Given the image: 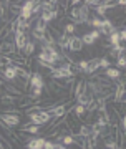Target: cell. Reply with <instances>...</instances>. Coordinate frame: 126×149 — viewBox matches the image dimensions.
Listing matches in <instances>:
<instances>
[{
	"instance_id": "1",
	"label": "cell",
	"mask_w": 126,
	"mask_h": 149,
	"mask_svg": "<svg viewBox=\"0 0 126 149\" xmlns=\"http://www.w3.org/2000/svg\"><path fill=\"white\" fill-rule=\"evenodd\" d=\"M28 109L32 111H27V116L30 119V124H35V126H47L50 121H53L52 114L45 109H42L40 106H30Z\"/></svg>"
},
{
	"instance_id": "2",
	"label": "cell",
	"mask_w": 126,
	"mask_h": 149,
	"mask_svg": "<svg viewBox=\"0 0 126 149\" xmlns=\"http://www.w3.org/2000/svg\"><path fill=\"white\" fill-rule=\"evenodd\" d=\"M90 7H86L85 3H81V5L78 7H71V10L68 12V17L70 20H71V23H73L75 27L76 25H85L86 23V20L90 18Z\"/></svg>"
},
{
	"instance_id": "3",
	"label": "cell",
	"mask_w": 126,
	"mask_h": 149,
	"mask_svg": "<svg viewBox=\"0 0 126 149\" xmlns=\"http://www.w3.org/2000/svg\"><path fill=\"white\" fill-rule=\"evenodd\" d=\"M73 63H65L58 68H53L50 70V74H52L53 80H68V78H75V73H73Z\"/></svg>"
},
{
	"instance_id": "4",
	"label": "cell",
	"mask_w": 126,
	"mask_h": 149,
	"mask_svg": "<svg viewBox=\"0 0 126 149\" xmlns=\"http://www.w3.org/2000/svg\"><path fill=\"white\" fill-rule=\"evenodd\" d=\"M0 123L7 128H13V126L20 124V116L15 114V113H2L0 114Z\"/></svg>"
},
{
	"instance_id": "5",
	"label": "cell",
	"mask_w": 126,
	"mask_h": 149,
	"mask_svg": "<svg viewBox=\"0 0 126 149\" xmlns=\"http://www.w3.org/2000/svg\"><path fill=\"white\" fill-rule=\"evenodd\" d=\"M28 35H27L25 32H17L13 33V45H15V50H18V52H23V48H25V45L28 43Z\"/></svg>"
},
{
	"instance_id": "6",
	"label": "cell",
	"mask_w": 126,
	"mask_h": 149,
	"mask_svg": "<svg viewBox=\"0 0 126 149\" xmlns=\"http://www.w3.org/2000/svg\"><path fill=\"white\" fill-rule=\"evenodd\" d=\"M28 86H30V88H42V90H45V80H43V74L40 73V71L30 73Z\"/></svg>"
},
{
	"instance_id": "7",
	"label": "cell",
	"mask_w": 126,
	"mask_h": 149,
	"mask_svg": "<svg viewBox=\"0 0 126 149\" xmlns=\"http://www.w3.org/2000/svg\"><path fill=\"white\" fill-rule=\"evenodd\" d=\"M45 111H48L50 114H52L53 119H57L58 121V118H63L66 113H68V109H66V104H53V106H50L48 109H45Z\"/></svg>"
},
{
	"instance_id": "8",
	"label": "cell",
	"mask_w": 126,
	"mask_h": 149,
	"mask_svg": "<svg viewBox=\"0 0 126 149\" xmlns=\"http://www.w3.org/2000/svg\"><path fill=\"white\" fill-rule=\"evenodd\" d=\"M83 42H81V37H76V35H71L70 37V42H68V52L71 53H78L83 50Z\"/></svg>"
},
{
	"instance_id": "9",
	"label": "cell",
	"mask_w": 126,
	"mask_h": 149,
	"mask_svg": "<svg viewBox=\"0 0 126 149\" xmlns=\"http://www.w3.org/2000/svg\"><path fill=\"white\" fill-rule=\"evenodd\" d=\"M0 73H2V76H4L7 81H15L17 80V66L15 65H7V66H4V68L0 70Z\"/></svg>"
},
{
	"instance_id": "10",
	"label": "cell",
	"mask_w": 126,
	"mask_h": 149,
	"mask_svg": "<svg viewBox=\"0 0 126 149\" xmlns=\"http://www.w3.org/2000/svg\"><path fill=\"white\" fill-rule=\"evenodd\" d=\"M116 28H115V23L106 17V18H103V22H101V27H100V35H106V37H110L111 33L115 32Z\"/></svg>"
},
{
	"instance_id": "11",
	"label": "cell",
	"mask_w": 126,
	"mask_h": 149,
	"mask_svg": "<svg viewBox=\"0 0 126 149\" xmlns=\"http://www.w3.org/2000/svg\"><path fill=\"white\" fill-rule=\"evenodd\" d=\"M101 38V35H100V32L98 30H91L90 33H85L83 37H81V42H83V45H94V43L98 42Z\"/></svg>"
},
{
	"instance_id": "12",
	"label": "cell",
	"mask_w": 126,
	"mask_h": 149,
	"mask_svg": "<svg viewBox=\"0 0 126 149\" xmlns=\"http://www.w3.org/2000/svg\"><path fill=\"white\" fill-rule=\"evenodd\" d=\"M116 103H125V81H118L116 83V91L113 93Z\"/></svg>"
},
{
	"instance_id": "13",
	"label": "cell",
	"mask_w": 126,
	"mask_h": 149,
	"mask_svg": "<svg viewBox=\"0 0 126 149\" xmlns=\"http://www.w3.org/2000/svg\"><path fill=\"white\" fill-rule=\"evenodd\" d=\"M96 70H100V56H94V58L90 60L85 74H93V73H96Z\"/></svg>"
},
{
	"instance_id": "14",
	"label": "cell",
	"mask_w": 126,
	"mask_h": 149,
	"mask_svg": "<svg viewBox=\"0 0 126 149\" xmlns=\"http://www.w3.org/2000/svg\"><path fill=\"white\" fill-rule=\"evenodd\" d=\"M45 146V138H32L27 143V149H43Z\"/></svg>"
},
{
	"instance_id": "15",
	"label": "cell",
	"mask_w": 126,
	"mask_h": 149,
	"mask_svg": "<svg viewBox=\"0 0 126 149\" xmlns=\"http://www.w3.org/2000/svg\"><path fill=\"white\" fill-rule=\"evenodd\" d=\"M17 101H18V98L8 95V93H4V95L0 96V103H2V104H7V106H12V104H15Z\"/></svg>"
},
{
	"instance_id": "16",
	"label": "cell",
	"mask_w": 126,
	"mask_h": 149,
	"mask_svg": "<svg viewBox=\"0 0 126 149\" xmlns=\"http://www.w3.org/2000/svg\"><path fill=\"white\" fill-rule=\"evenodd\" d=\"M110 56H111V58H120V56H125V47H123V45L111 47L110 48Z\"/></svg>"
},
{
	"instance_id": "17",
	"label": "cell",
	"mask_w": 126,
	"mask_h": 149,
	"mask_svg": "<svg viewBox=\"0 0 126 149\" xmlns=\"http://www.w3.org/2000/svg\"><path fill=\"white\" fill-rule=\"evenodd\" d=\"M105 76L110 78V80H118V78H121V71L118 68H106L105 70Z\"/></svg>"
},
{
	"instance_id": "18",
	"label": "cell",
	"mask_w": 126,
	"mask_h": 149,
	"mask_svg": "<svg viewBox=\"0 0 126 149\" xmlns=\"http://www.w3.org/2000/svg\"><path fill=\"white\" fill-rule=\"evenodd\" d=\"M70 111H73L76 118H83V116H86V108L81 106V104H75V106L71 108Z\"/></svg>"
},
{
	"instance_id": "19",
	"label": "cell",
	"mask_w": 126,
	"mask_h": 149,
	"mask_svg": "<svg viewBox=\"0 0 126 149\" xmlns=\"http://www.w3.org/2000/svg\"><path fill=\"white\" fill-rule=\"evenodd\" d=\"M40 129H42V126L27 124V126H23V128H22V131H23V133H28V134H38V133H40Z\"/></svg>"
},
{
	"instance_id": "20",
	"label": "cell",
	"mask_w": 126,
	"mask_h": 149,
	"mask_svg": "<svg viewBox=\"0 0 126 149\" xmlns=\"http://www.w3.org/2000/svg\"><path fill=\"white\" fill-rule=\"evenodd\" d=\"M33 52H35V42H33V40H28V43H27L25 48H23V53H25L27 56H30Z\"/></svg>"
},
{
	"instance_id": "21",
	"label": "cell",
	"mask_w": 126,
	"mask_h": 149,
	"mask_svg": "<svg viewBox=\"0 0 126 149\" xmlns=\"http://www.w3.org/2000/svg\"><path fill=\"white\" fill-rule=\"evenodd\" d=\"M75 30H76V27H75L73 23H66V25L63 27V33H65V35H68V37H71V35H73Z\"/></svg>"
},
{
	"instance_id": "22",
	"label": "cell",
	"mask_w": 126,
	"mask_h": 149,
	"mask_svg": "<svg viewBox=\"0 0 126 149\" xmlns=\"http://www.w3.org/2000/svg\"><path fill=\"white\" fill-rule=\"evenodd\" d=\"M116 66L120 68V71L123 68H126V58L125 56H120V58H116Z\"/></svg>"
},
{
	"instance_id": "23",
	"label": "cell",
	"mask_w": 126,
	"mask_h": 149,
	"mask_svg": "<svg viewBox=\"0 0 126 149\" xmlns=\"http://www.w3.org/2000/svg\"><path fill=\"white\" fill-rule=\"evenodd\" d=\"M118 37H120V43L123 45V43H125V40H126V30H125V28L118 30Z\"/></svg>"
},
{
	"instance_id": "24",
	"label": "cell",
	"mask_w": 126,
	"mask_h": 149,
	"mask_svg": "<svg viewBox=\"0 0 126 149\" xmlns=\"http://www.w3.org/2000/svg\"><path fill=\"white\" fill-rule=\"evenodd\" d=\"M43 149H55V143H53V141H48V139H45V146H43Z\"/></svg>"
},
{
	"instance_id": "25",
	"label": "cell",
	"mask_w": 126,
	"mask_h": 149,
	"mask_svg": "<svg viewBox=\"0 0 126 149\" xmlns=\"http://www.w3.org/2000/svg\"><path fill=\"white\" fill-rule=\"evenodd\" d=\"M55 149H66V146H63L60 143H55Z\"/></svg>"
},
{
	"instance_id": "26",
	"label": "cell",
	"mask_w": 126,
	"mask_h": 149,
	"mask_svg": "<svg viewBox=\"0 0 126 149\" xmlns=\"http://www.w3.org/2000/svg\"><path fill=\"white\" fill-rule=\"evenodd\" d=\"M2 85H4V83H2V80H0V88H2Z\"/></svg>"
}]
</instances>
